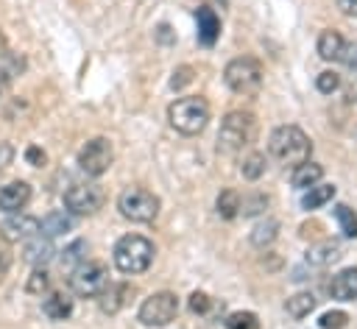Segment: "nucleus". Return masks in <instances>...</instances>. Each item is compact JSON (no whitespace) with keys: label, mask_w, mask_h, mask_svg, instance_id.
Here are the masks:
<instances>
[{"label":"nucleus","mask_w":357,"mask_h":329,"mask_svg":"<svg viewBox=\"0 0 357 329\" xmlns=\"http://www.w3.org/2000/svg\"><path fill=\"white\" fill-rule=\"evenodd\" d=\"M11 162V145H0V170Z\"/></svg>","instance_id":"nucleus-39"},{"label":"nucleus","mask_w":357,"mask_h":329,"mask_svg":"<svg viewBox=\"0 0 357 329\" xmlns=\"http://www.w3.org/2000/svg\"><path fill=\"white\" fill-rule=\"evenodd\" d=\"M36 234H39V220L31 217V215H22V212L11 215V217L3 220V226H0V237H3L6 243H25V240H31V237H36Z\"/></svg>","instance_id":"nucleus-11"},{"label":"nucleus","mask_w":357,"mask_h":329,"mask_svg":"<svg viewBox=\"0 0 357 329\" xmlns=\"http://www.w3.org/2000/svg\"><path fill=\"white\" fill-rule=\"evenodd\" d=\"M315 86L324 92V95H332L337 86H340V75L335 72V70H326V72H321L318 75V81H315Z\"/></svg>","instance_id":"nucleus-31"},{"label":"nucleus","mask_w":357,"mask_h":329,"mask_svg":"<svg viewBox=\"0 0 357 329\" xmlns=\"http://www.w3.org/2000/svg\"><path fill=\"white\" fill-rule=\"evenodd\" d=\"M109 284V273L100 262H81L73 268L70 287L75 296H100V290Z\"/></svg>","instance_id":"nucleus-10"},{"label":"nucleus","mask_w":357,"mask_h":329,"mask_svg":"<svg viewBox=\"0 0 357 329\" xmlns=\"http://www.w3.org/2000/svg\"><path fill=\"white\" fill-rule=\"evenodd\" d=\"M335 198V187L332 184H312L307 192H304V198H301V209H318V206H324L326 201H332Z\"/></svg>","instance_id":"nucleus-21"},{"label":"nucleus","mask_w":357,"mask_h":329,"mask_svg":"<svg viewBox=\"0 0 357 329\" xmlns=\"http://www.w3.org/2000/svg\"><path fill=\"white\" fill-rule=\"evenodd\" d=\"M195 20H198V42L204 47H212L218 42V36H220V20H218V14L212 8H206V6H201L195 11Z\"/></svg>","instance_id":"nucleus-14"},{"label":"nucleus","mask_w":357,"mask_h":329,"mask_svg":"<svg viewBox=\"0 0 357 329\" xmlns=\"http://www.w3.org/2000/svg\"><path fill=\"white\" fill-rule=\"evenodd\" d=\"M284 309H287V315H293V318H307V315L315 309V296H312V293H296V296L287 298Z\"/></svg>","instance_id":"nucleus-23"},{"label":"nucleus","mask_w":357,"mask_h":329,"mask_svg":"<svg viewBox=\"0 0 357 329\" xmlns=\"http://www.w3.org/2000/svg\"><path fill=\"white\" fill-rule=\"evenodd\" d=\"M153 254H156V248H153V243L148 237H142V234H126V237H120L114 243L112 259H114V265H117L120 273H131L134 276V273H142V270L151 268Z\"/></svg>","instance_id":"nucleus-2"},{"label":"nucleus","mask_w":357,"mask_h":329,"mask_svg":"<svg viewBox=\"0 0 357 329\" xmlns=\"http://www.w3.org/2000/svg\"><path fill=\"white\" fill-rule=\"evenodd\" d=\"M209 304H212V301H209L206 293H192V296H190V309L198 312V315H204V312L209 309Z\"/></svg>","instance_id":"nucleus-34"},{"label":"nucleus","mask_w":357,"mask_h":329,"mask_svg":"<svg viewBox=\"0 0 357 329\" xmlns=\"http://www.w3.org/2000/svg\"><path fill=\"white\" fill-rule=\"evenodd\" d=\"M42 309H45V315H47L50 321H64V318L73 315V298H70L67 293H50V296L45 298Z\"/></svg>","instance_id":"nucleus-17"},{"label":"nucleus","mask_w":357,"mask_h":329,"mask_svg":"<svg viewBox=\"0 0 357 329\" xmlns=\"http://www.w3.org/2000/svg\"><path fill=\"white\" fill-rule=\"evenodd\" d=\"M226 329H259V318L248 309H240L226 318Z\"/></svg>","instance_id":"nucleus-29"},{"label":"nucleus","mask_w":357,"mask_h":329,"mask_svg":"<svg viewBox=\"0 0 357 329\" xmlns=\"http://www.w3.org/2000/svg\"><path fill=\"white\" fill-rule=\"evenodd\" d=\"M167 120L178 134H201L209 123V103L198 95H187V98H176L167 106Z\"/></svg>","instance_id":"nucleus-3"},{"label":"nucleus","mask_w":357,"mask_h":329,"mask_svg":"<svg viewBox=\"0 0 357 329\" xmlns=\"http://www.w3.org/2000/svg\"><path fill=\"white\" fill-rule=\"evenodd\" d=\"M335 3L346 17H357V0H335Z\"/></svg>","instance_id":"nucleus-38"},{"label":"nucleus","mask_w":357,"mask_h":329,"mask_svg":"<svg viewBox=\"0 0 357 329\" xmlns=\"http://www.w3.org/2000/svg\"><path fill=\"white\" fill-rule=\"evenodd\" d=\"M103 187L95 181H78L64 192V206L70 215H95L103 206Z\"/></svg>","instance_id":"nucleus-7"},{"label":"nucleus","mask_w":357,"mask_h":329,"mask_svg":"<svg viewBox=\"0 0 357 329\" xmlns=\"http://www.w3.org/2000/svg\"><path fill=\"white\" fill-rule=\"evenodd\" d=\"M176 312H178V298H176V293L162 290V293H153V296H148V298L142 301L137 318H139V323H145V326H167V323L176 318Z\"/></svg>","instance_id":"nucleus-8"},{"label":"nucleus","mask_w":357,"mask_h":329,"mask_svg":"<svg viewBox=\"0 0 357 329\" xmlns=\"http://www.w3.org/2000/svg\"><path fill=\"white\" fill-rule=\"evenodd\" d=\"M237 212H240V195L234 190H223L218 195V215L226 217V220H231Z\"/></svg>","instance_id":"nucleus-26"},{"label":"nucleus","mask_w":357,"mask_h":329,"mask_svg":"<svg viewBox=\"0 0 357 329\" xmlns=\"http://www.w3.org/2000/svg\"><path fill=\"white\" fill-rule=\"evenodd\" d=\"M321 176H324V167H321V164H315V162H304V164H298V167L293 170L290 181H293V187L307 190V187L318 184V181H321Z\"/></svg>","instance_id":"nucleus-18"},{"label":"nucleus","mask_w":357,"mask_h":329,"mask_svg":"<svg viewBox=\"0 0 357 329\" xmlns=\"http://www.w3.org/2000/svg\"><path fill=\"white\" fill-rule=\"evenodd\" d=\"M117 209L126 220L134 223H151L159 215V198L145 187H128L117 198Z\"/></svg>","instance_id":"nucleus-6"},{"label":"nucleus","mask_w":357,"mask_h":329,"mask_svg":"<svg viewBox=\"0 0 357 329\" xmlns=\"http://www.w3.org/2000/svg\"><path fill=\"white\" fill-rule=\"evenodd\" d=\"M47 284H50V276L39 268V270H33V273H31V279H28V284H25V287H28V293H45V290H47Z\"/></svg>","instance_id":"nucleus-32"},{"label":"nucleus","mask_w":357,"mask_h":329,"mask_svg":"<svg viewBox=\"0 0 357 329\" xmlns=\"http://www.w3.org/2000/svg\"><path fill=\"white\" fill-rule=\"evenodd\" d=\"M265 204H268V198H265V195H254L251 201H248V198H243V201H240V212H243V215H257Z\"/></svg>","instance_id":"nucleus-33"},{"label":"nucleus","mask_w":357,"mask_h":329,"mask_svg":"<svg viewBox=\"0 0 357 329\" xmlns=\"http://www.w3.org/2000/svg\"><path fill=\"white\" fill-rule=\"evenodd\" d=\"M223 81L237 95H257L262 86V64L254 56H237L226 64Z\"/></svg>","instance_id":"nucleus-5"},{"label":"nucleus","mask_w":357,"mask_h":329,"mask_svg":"<svg viewBox=\"0 0 357 329\" xmlns=\"http://www.w3.org/2000/svg\"><path fill=\"white\" fill-rule=\"evenodd\" d=\"M31 201V184L28 181H11L0 190V209L6 215H17L28 206Z\"/></svg>","instance_id":"nucleus-12"},{"label":"nucleus","mask_w":357,"mask_h":329,"mask_svg":"<svg viewBox=\"0 0 357 329\" xmlns=\"http://www.w3.org/2000/svg\"><path fill=\"white\" fill-rule=\"evenodd\" d=\"M268 151H271V156H276L279 162L298 167V164L310 162L312 142H310V137H307L298 125H279V128H273V134H271V139H268Z\"/></svg>","instance_id":"nucleus-1"},{"label":"nucleus","mask_w":357,"mask_h":329,"mask_svg":"<svg viewBox=\"0 0 357 329\" xmlns=\"http://www.w3.org/2000/svg\"><path fill=\"white\" fill-rule=\"evenodd\" d=\"M346 98H349L351 103H357V78H354V84H351V86L346 89Z\"/></svg>","instance_id":"nucleus-40"},{"label":"nucleus","mask_w":357,"mask_h":329,"mask_svg":"<svg viewBox=\"0 0 357 329\" xmlns=\"http://www.w3.org/2000/svg\"><path fill=\"white\" fill-rule=\"evenodd\" d=\"M276 231H279V223H276L273 217H268V220H262V223L251 231V243H254L257 248H265V245H271V243L276 240Z\"/></svg>","instance_id":"nucleus-24"},{"label":"nucleus","mask_w":357,"mask_h":329,"mask_svg":"<svg viewBox=\"0 0 357 329\" xmlns=\"http://www.w3.org/2000/svg\"><path fill=\"white\" fill-rule=\"evenodd\" d=\"M257 134V120L251 112H229L218 131V148L226 153H234L245 145H251Z\"/></svg>","instance_id":"nucleus-4"},{"label":"nucleus","mask_w":357,"mask_h":329,"mask_svg":"<svg viewBox=\"0 0 357 329\" xmlns=\"http://www.w3.org/2000/svg\"><path fill=\"white\" fill-rule=\"evenodd\" d=\"M8 89V72L6 70H0V95Z\"/></svg>","instance_id":"nucleus-41"},{"label":"nucleus","mask_w":357,"mask_h":329,"mask_svg":"<svg viewBox=\"0 0 357 329\" xmlns=\"http://www.w3.org/2000/svg\"><path fill=\"white\" fill-rule=\"evenodd\" d=\"M262 173H265V153H248L243 159V178L257 181Z\"/></svg>","instance_id":"nucleus-28"},{"label":"nucleus","mask_w":357,"mask_h":329,"mask_svg":"<svg viewBox=\"0 0 357 329\" xmlns=\"http://www.w3.org/2000/svg\"><path fill=\"white\" fill-rule=\"evenodd\" d=\"M329 296L337 301H354L357 298V268H343L329 282Z\"/></svg>","instance_id":"nucleus-13"},{"label":"nucleus","mask_w":357,"mask_h":329,"mask_svg":"<svg viewBox=\"0 0 357 329\" xmlns=\"http://www.w3.org/2000/svg\"><path fill=\"white\" fill-rule=\"evenodd\" d=\"M190 72H192L190 67H178V70L173 72V81H170V86H173V89H178V86H184V84H190V78H192Z\"/></svg>","instance_id":"nucleus-36"},{"label":"nucleus","mask_w":357,"mask_h":329,"mask_svg":"<svg viewBox=\"0 0 357 329\" xmlns=\"http://www.w3.org/2000/svg\"><path fill=\"white\" fill-rule=\"evenodd\" d=\"M346 323H349V315H346V312H340V309L324 312V315H321V321H318V326H321V329H343Z\"/></svg>","instance_id":"nucleus-30"},{"label":"nucleus","mask_w":357,"mask_h":329,"mask_svg":"<svg viewBox=\"0 0 357 329\" xmlns=\"http://www.w3.org/2000/svg\"><path fill=\"white\" fill-rule=\"evenodd\" d=\"M45 159H47V156H45V151H42V148H36V145H31V148L25 151V162H28V164H33V167L45 164Z\"/></svg>","instance_id":"nucleus-35"},{"label":"nucleus","mask_w":357,"mask_h":329,"mask_svg":"<svg viewBox=\"0 0 357 329\" xmlns=\"http://www.w3.org/2000/svg\"><path fill=\"white\" fill-rule=\"evenodd\" d=\"M340 257V248H337V243H332V240H324V243H318V245H312L310 251H307V265H315V268H321V265H329V262H335Z\"/></svg>","instance_id":"nucleus-19"},{"label":"nucleus","mask_w":357,"mask_h":329,"mask_svg":"<svg viewBox=\"0 0 357 329\" xmlns=\"http://www.w3.org/2000/svg\"><path fill=\"white\" fill-rule=\"evenodd\" d=\"M332 212H335V220L340 223L343 237H357V215H354V209H349L346 204H337Z\"/></svg>","instance_id":"nucleus-25"},{"label":"nucleus","mask_w":357,"mask_h":329,"mask_svg":"<svg viewBox=\"0 0 357 329\" xmlns=\"http://www.w3.org/2000/svg\"><path fill=\"white\" fill-rule=\"evenodd\" d=\"M70 229H73V215L64 212V209L50 212L47 217L39 220V234H45L47 240H50V237H59V234H64V231H70Z\"/></svg>","instance_id":"nucleus-16"},{"label":"nucleus","mask_w":357,"mask_h":329,"mask_svg":"<svg viewBox=\"0 0 357 329\" xmlns=\"http://www.w3.org/2000/svg\"><path fill=\"white\" fill-rule=\"evenodd\" d=\"M112 162H114V148L106 137H95L78 151V167L92 178L103 176L112 167Z\"/></svg>","instance_id":"nucleus-9"},{"label":"nucleus","mask_w":357,"mask_h":329,"mask_svg":"<svg viewBox=\"0 0 357 329\" xmlns=\"http://www.w3.org/2000/svg\"><path fill=\"white\" fill-rule=\"evenodd\" d=\"M8 268H11V254H8L6 245H0V282H3V276L8 273Z\"/></svg>","instance_id":"nucleus-37"},{"label":"nucleus","mask_w":357,"mask_h":329,"mask_svg":"<svg viewBox=\"0 0 357 329\" xmlns=\"http://www.w3.org/2000/svg\"><path fill=\"white\" fill-rule=\"evenodd\" d=\"M84 251H86V243L84 240H75V243H70L64 251H61V268H67V270H73V268H78L81 265V259H84Z\"/></svg>","instance_id":"nucleus-27"},{"label":"nucleus","mask_w":357,"mask_h":329,"mask_svg":"<svg viewBox=\"0 0 357 329\" xmlns=\"http://www.w3.org/2000/svg\"><path fill=\"white\" fill-rule=\"evenodd\" d=\"M343 50H346V39L337 33V31H324L321 36H318V56L324 59V61H337L340 56H343Z\"/></svg>","instance_id":"nucleus-15"},{"label":"nucleus","mask_w":357,"mask_h":329,"mask_svg":"<svg viewBox=\"0 0 357 329\" xmlns=\"http://www.w3.org/2000/svg\"><path fill=\"white\" fill-rule=\"evenodd\" d=\"M3 53H6V36L0 33V56H3Z\"/></svg>","instance_id":"nucleus-42"},{"label":"nucleus","mask_w":357,"mask_h":329,"mask_svg":"<svg viewBox=\"0 0 357 329\" xmlns=\"http://www.w3.org/2000/svg\"><path fill=\"white\" fill-rule=\"evenodd\" d=\"M28 243V248H25V259L31 262V265H45L50 257H53V248H50V240L45 237H31V240H25Z\"/></svg>","instance_id":"nucleus-22"},{"label":"nucleus","mask_w":357,"mask_h":329,"mask_svg":"<svg viewBox=\"0 0 357 329\" xmlns=\"http://www.w3.org/2000/svg\"><path fill=\"white\" fill-rule=\"evenodd\" d=\"M126 296H128V284H106L100 290V309L103 312H117L123 304H126Z\"/></svg>","instance_id":"nucleus-20"}]
</instances>
